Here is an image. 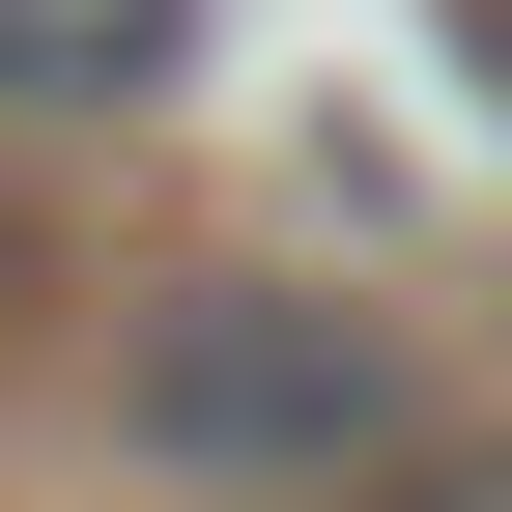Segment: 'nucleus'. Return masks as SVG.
I'll list each match as a JSON object with an SVG mask.
<instances>
[{
	"mask_svg": "<svg viewBox=\"0 0 512 512\" xmlns=\"http://www.w3.org/2000/svg\"><path fill=\"white\" fill-rule=\"evenodd\" d=\"M114 427H143L171 484H342L370 427H399V342H370L342 285H171L143 370H114Z\"/></svg>",
	"mask_w": 512,
	"mask_h": 512,
	"instance_id": "nucleus-1",
	"label": "nucleus"
},
{
	"mask_svg": "<svg viewBox=\"0 0 512 512\" xmlns=\"http://www.w3.org/2000/svg\"><path fill=\"white\" fill-rule=\"evenodd\" d=\"M171 57H200V0H0V86L29 114H143Z\"/></svg>",
	"mask_w": 512,
	"mask_h": 512,
	"instance_id": "nucleus-2",
	"label": "nucleus"
},
{
	"mask_svg": "<svg viewBox=\"0 0 512 512\" xmlns=\"http://www.w3.org/2000/svg\"><path fill=\"white\" fill-rule=\"evenodd\" d=\"M342 512H512V456H399V484H342Z\"/></svg>",
	"mask_w": 512,
	"mask_h": 512,
	"instance_id": "nucleus-3",
	"label": "nucleus"
}]
</instances>
